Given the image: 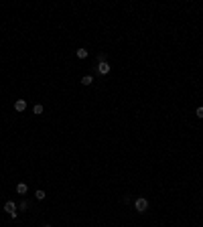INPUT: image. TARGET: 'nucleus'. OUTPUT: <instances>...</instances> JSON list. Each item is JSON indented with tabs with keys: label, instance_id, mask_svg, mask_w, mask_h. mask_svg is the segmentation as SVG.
Masks as SVG:
<instances>
[{
	"label": "nucleus",
	"instance_id": "0eeeda50",
	"mask_svg": "<svg viewBox=\"0 0 203 227\" xmlns=\"http://www.w3.org/2000/svg\"><path fill=\"white\" fill-rule=\"evenodd\" d=\"M91 81H93V77H91V75H85V77L81 79V83H83V85H90Z\"/></svg>",
	"mask_w": 203,
	"mask_h": 227
},
{
	"label": "nucleus",
	"instance_id": "6e6552de",
	"mask_svg": "<svg viewBox=\"0 0 203 227\" xmlns=\"http://www.w3.org/2000/svg\"><path fill=\"white\" fill-rule=\"evenodd\" d=\"M35 197H37L39 201H43V199H45L47 195H45V191H37V193H35Z\"/></svg>",
	"mask_w": 203,
	"mask_h": 227
},
{
	"label": "nucleus",
	"instance_id": "f257e3e1",
	"mask_svg": "<svg viewBox=\"0 0 203 227\" xmlns=\"http://www.w3.org/2000/svg\"><path fill=\"white\" fill-rule=\"evenodd\" d=\"M134 207H136L138 213H144V211L148 209V201L144 199V197H140V199H136V201H134Z\"/></svg>",
	"mask_w": 203,
	"mask_h": 227
},
{
	"label": "nucleus",
	"instance_id": "9d476101",
	"mask_svg": "<svg viewBox=\"0 0 203 227\" xmlns=\"http://www.w3.org/2000/svg\"><path fill=\"white\" fill-rule=\"evenodd\" d=\"M197 116H199V118H203V108H197Z\"/></svg>",
	"mask_w": 203,
	"mask_h": 227
},
{
	"label": "nucleus",
	"instance_id": "1a4fd4ad",
	"mask_svg": "<svg viewBox=\"0 0 203 227\" xmlns=\"http://www.w3.org/2000/svg\"><path fill=\"white\" fill-rule=\"evenodd\" d=\"M33 112L37 114V116H39V114H43V105H39V103H37V105L33 108Z\"/></svg>",
	"mask_w": 203,
	"mask_h": 227
},
{
	"label": "nucleus",
	"instance_id": "f03ea898",
	"mask_svg": "<svg viewBox=\"0 0 203 227\" xmlns=\"http://www.w3.org/2000/svg\"><path fill=\"white\" fill-rule=\"evenodd\" d=\"M4 211L12 217V219H16V203H12V201H6L4 203Z\"/></svg>",
	"mask_w": 203,
	"mask_h": 227
},
{
	"label": "nucleus",
	"instance_id": "39448f33",
	"mask_svg": "<svg viewBox=\"0 0 203 227\" xmlns=\"http://www.w3.org/2000/svg\"><path fill=\"white\" fill-rule=\"evenodd\" d=\"M26 191H29V187H26L24 182H18V185H16V193L18 195H24Z\"/></svg>",
	"mask_w": 203,
	"mask_h": 227
},
{
	"label": "nucleus",
	"instance_id": "7ed1b4c3",
	"mask_svg": "<svg viewBox=\"0 0 203 227\" xmlns=\"http://www.w3.org/2000/svg\"><path fill=\"white\" fill-rule=\"evenodd\" d=\"M98 73H102V75H108V73H110V65H108L106 61H100V65H98Z\"/></svg>",
	"mask_w": 203,
	"mask_h": 227
},
{
	"label": "nucleus",
	"instance_id": "20e7f679",
	"mask_svg": "<svg viewBox=\"0 0 203 227\" xmlns=\"http://www.w3.org/2000/svg\"><path fill=\"white\" fill-rule=\"evenodd\" d=\"M14 110H16V112H24V110H26V102H24V100H16V102H14Z\"/></svg>",
	"mask_w": 203,
	"mask_h": 227
},
{
	"label": "nucleus",
	"instance_id": "423d86ee",
	"mask_svg": "<svg viewBox=\"0 0 203 227\" xmlns=\"http://www.w3.org/2000/svg\"><path fill=\"white\" fill-rule=\"evenodd\" d=\"M77 57L79 59H85L88 57V49H77Z\"/></svg>",
	"mask_w": 203,
	"mask_h": 227
},
{
	"label": "nucleus",
	"instance_id": "9b49d317",
	"mask_svg": "<svg viewBox=\"0 0 203 227\" xmlns=\"http://www.w3.org/2000/svg\"><path fill=\"white\" fill-rule=\"evenodd\" d=\"M45 227H49V225H45Z\"/></svg>",
	"mask_w": 203,
	"mask_h": 227
}]
</instances>
